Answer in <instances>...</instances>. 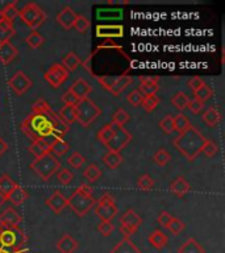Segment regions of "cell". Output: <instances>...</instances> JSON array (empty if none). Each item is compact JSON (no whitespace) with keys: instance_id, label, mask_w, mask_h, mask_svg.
I'll return each instance as SVG.
<instances>
[{"instance_id":"cell-38","label":"cell","mask_w":225,"mask_h":253,"mask_svg":"<svg viewBox=\"0 0 225 253\" xmlns=\"http://www.w3.org/2000/svg\"><path fill=\"white\" fill-rule=\"evenodd\" d=\"M69 149H70V145H69L65 140L58 138V140L51 145L50 152H49V153L53 154L54 157H61V156H63V154L66 153Z\"/></svg>"},{"instance_id":"cell-45","label":"cell","mask_w":225,"mask_h":253,"mask_svg":"<svg viewBox=\"0 0 225 253\" xmlns=\"http://www.w3.org/2000/svg\"><path fill=\"white\" fill-rule=\"evenodd\" d=\"M73 28L79 33H86L88 31V28H90V20L84 17V16H76Z\"/></svg>"},{"instance_id":"cell-44","label":"cell","mask_w":225,"mask_h":253,"mask_svg":"<svg viewBox=\"0 0 225 253\" xmlns=\"http://www.w3.org/2000/svg\"><path fill=\"white\" fill-rule=\"evenodd\" d=\"M170 158H171V156H170V153L167 152L166 149H159L157 150L155 153H154L153 156V160L154 162L157 164V165L159 166H165L169 164Z\"/></svg>"},{"instance_id":"cell-22","label":"cell","mask_w":225,"mask_h":253,"mask_svg":"<svg viewBox=\"0 0 225 253\" xmlns=\"http://www.w3.org/2000/svg\"><path fill=\"white\" fill-rule=\"evenodd\" d=\"M51 126H53V132L51 133L54 134L55 137L57 138H61V140H63V137H65V134L69 132V129H70V126H67L66 123L62 122L61 119H59L58 114H53V116H51Z\"/></svg>"},{"instance_id":"cell-46","label":"cell","mask_w":225,"mask_h":253,"mask_svg":"<svg viewBox=\"0 0 225 253\" xmlns=\"http://www.w3.org/2000/svg\"><path fill=\"white\" fill-rule=\"evenodd\" d=\"M137 187L144 190V191H149V190H151L154 187V179L150 177L149 174H144V175L138 178Z\"/></svg>"},{"instance_id":"cell-23","label":"cell","mask_w":225,"mask_h":253,"mask_svg":"<svg viewBox=\"0 0 225 253\" xmlns=\"http://www.w3.org/2000/svg\"><path fill=\"white\" fill-rule=\"evenodd\" d=\"M111 253H141L140 249L134 245V243L128 237H124L117 244L114 245Z\"/></svg>"},{"instance_id":"cell-25","label":"cell","mask_w":225,"mask_h":253,"mask_svg":"<svg viewBox=\"0 0 225 253\" xmlns=\"http://www.w3.org/2000/svg\"><path fill=\"white\" fill-rule=\"evenodd\" d=\"M149 243L155 249H162L165 248L167 243H169V237L166 236L161 229H155L154 232L149 235Z\"/></svg>"},{"instance_id":"cell-53","label":"cell","mask_w":225,"mask_h":253,"mask_svg":"<svg viewBox=\"0 0 225 253\" xmlns=\"http://www.w3.org/2000/svg\"><path fill=\"white\" fill-rule=\"evenodd\" d=\"M73 178H74V175H73V173L69 169H61L57 173V179L59 181V183H62L65 186L69 185L73 181Z\"/></svg>"},{"instance_id":"cell-58","label":"cell","mask_w":225,"mask_h":253,"mask_svg":"<svg viewBox=\"0 0 225 253\" xmlns=\"http://www.w3.org/2000/svg\"><path fill=\"white\" fill-rule=\"evenodd\" d=\"M203 84H205V82L200 78V77H193V78H191L188 81V87L193 91V92L196 90H199Z\"/></svg>"},{"instance_id":"cell-41","label":"cell","mask_w":225,"mask_h":253,"mask_svg":"<svg viewBox=\"0 0 225 253\" xmlns=\"http://www.w3.org/2000/svg\"><path fill=\"white\" fill-rule=\"evenodd\" d=\"M158 104H159V99H158L157 95H149V96H144L141 106L144 107L146 112H151L157 108Z\"/></svg>"},{"instance_id":"cell-1","label":"cell","mask_w":225,"mask_h":253,"mask_svg":"<svg viewBox=\"0 0 225 253\" xmlns=\"http://www.w3.org/2000/svg\"><path fill=\"white\" fill-rule=\"evenodd\" d=\"M205 141L207 138L201 134L200 130L191 126L185 132L178 134L174 138L173 144L183 157L187 158L188 161H192L201 153Z\"/></svg>"},{"instance_id":"cell-62","label":"cell","mask_w":225,"mask_h":253,"mask_svg":"<svg viewBox=\"0 0 225 253\" xmlns=\"http://www.w3.org/2000/svg\"><path fill=\"white\" fill-rule=\"evenodd\" d=\"M4 202H7V199H5V198H4L3 195L0 194V207H1V206L4 205Z\"/></svg>"},{"instance_id":"cell-33","label":"cell","mask_w":225,"mask_h":253,"mask_svg":"<svg viewBox=\"0 0 225 253\" xmlns=\"http://www.w3.org/2000/svg\"><path fill=\"white\" fill-rule=\"evenodd\" d=\"M103 162L106 164L107 168L110 169H116L120 164L122 162V156L121 153H117V152H107V154L103 157Z\"/></svg>"},{"instance_id":"cell-32","label":"cell","mask_w":225,"mask_h":253,"mask_svg":"<svg viewBox=\"0 0 225 253\" xmlns=\"http://www.w3.org/2000/svg\"><path fill=\"white\" fill-rule=\"evenodd\" d=\"M117 126H116V124H114V123H112V122H111L110 124H107V126H103L102 129L98 132V140H99V141L106 145L107 142L110 141L111 138H112V136H113V133H114V129H116Z\"/></svg>"},{"instance_id":"cell-3","label":"cell","mask_w":225,"mask_h":253,"mask_svg":"<svg viewBox=\"0 0 225 253\" xmlns=\"http://www.w3.org/2000/svg\"><path fill=\"white\" fill-rule=\"evenodd\" d=\"M28 237L20 227H0V251L8 253L27 252Z\"/></svg>"},{"instance_id":"cell-48","label":"cell","mask_w":225,"mask_h":253,"mask_svg":"<svg viewBox=\"0 0 225 253\" xmlns=\"http://www.w3.org/2000/svg\"><path fill=\"white\" fill-rule=\"evenodd\" d=\"M159 126L161 129L165 132L166 134H170L174 132V116L173 115H166L165 118L159 122Z\"/></svg>"},{"instance_id":"cell-54","label":"cell","mask_w":225,"mask_h":253,"mask_svg":"<svg viewBox=\"0 0 225 253\" xmlns=\"http://www.w3.org/2000/svg\"><path fill=\"white\" fill-rule=\"evenodd\" d=\"M114 225L112 224V221H102L98 225V231L102 233L103 236H110L111 233L113 232Z\"/></svg>"},{"instance_id":"cell-29","label":"cell","mask_w":225,"mask_h":253,"mask_svg":"<svg viewBox=\"0 0 225 253\" xmlns=\"http://www.w3.org/2000/svg\"><path fill=\"white\" fill-rule=\"evenodd\" d=\"M201 120L208 126H216L221 122V115L215 107H209L204 112V115L201 116Z\"/></svg>"},{"instance_id":"cell-12","label":"cell","mask_w":225,"mask_h":253,"mask_svg":"<svg viewBox=\"0 0 225 253\" xmlns=\"http://www.w3.org/2000/svg\"><path fill=\"white\" fill-rule=\"evenodd\" d=\"M8 86L16 95H23L32 87V81L28 75H25V73L19 70L8 81Z\"/></svg>"},{"instance_id":"cell-6","label":"cell","mask_w":225,"mask_h":253,"mask_svg":"<svg viewBox=\"0 0 225 253\" xmlns=\"http://www.w3.org/2000/svg\"><path fill=\"white\" fill-rule=\"evenodd\" d=\"M76 122L82 126H88L102 115V110L90 98L78 100L74 106Z\"/></svg>"},{"instance_id":"cell-17","label":"cell","mask_w":225,"mask_h":253,"mask_svg":"<svg viewBox=\"0 0 225 253\" xmlns=\"http://www.w3.org/2000/svg\"><path fill=\"white\" fill-rule=\"evenodd\" d=\"M57 249L59 253H74L78 249V241L75 240L71 235H63L58 241H57Z\"/></svg>"},{"instance_id":"cell-49","label":"cell","mask_w":225,"mask_h":253,"mask_svg":"<svg viewBox=\"0 0 225 253\" xmlns=\"http://www.w3.org/2000/svg\"><path fill=\"white\" fill-rule=\"evenodd\" d=\"M185 223L181 220V219H178V217H174L171 219V221L167 225V229H169L170 232L173 233V235H179L181 232H183V229H185Z\"/></svg>"},{"instance_id":"cell-9","label":"cell","mask_w":225,"mask_h":253,"mask_svg":"<svg viewBox=\"0 0 225 253\" xmlns=\"http://www.w3.org/2000/svg\"><path fill=\"white\" fill-rule=\"evenodd\" d=\"M95 213L102 221H111L117 215V207L114 205V198L110 193L103 194L95 203Z\"/></svg>"},{"instance_id":"cell-28","label":"cell","mask_w":225,"mask_h":253,"mask_svg":"<svg viewBox=\"0 0 225 253\" xmlns=\"http://www.w3.org/2000/svg\"><path fill=\"white\" fill-rule=\"evenodd\" d=\"M15 36V28L7 20L0 19V43L8 42Z\"/></svg>"},{"instance_id":"cell-56","label":"cell","mask_w":225,"mask_h":253,"mask_svg":"<svg viewBox=\"0 0 225 253\" xmlns=\"http://www.w3.org/2000/svg\"><path fill=\"white\" fill-rule=\"evenodd\" d=\"M203 107H204V104H203V103L199 102L197 99L193 98L192 100H189L188 102V107H187V108H188V110L191 111L193 115H196V114H199L201 110H203Z\"/></svg>"},{"instance_id":"cell-34","label":"cell","mask_w":225,"mask_h":253,"mask_svg":"<svg viewBox=\"0 0 225 253\" xmlns=\"http://www.w3.org/2000/svg\"><path fill=\"white\" fill-rule=\"evenodd\" d=\"M59 119L65 122L67 126H70L74 122H76V118H75V108L74 106H63L58 112Z\"/></svg>"},{"instance_id":"cell-59","label":"cell","mask_w":225,"mask_h":253,"mask_svg":"<svg viewBox=\"0 0 225 253\" xmlns=\"http://www.w3.org/2000/svg\"><path fill=\"white\" fill-rule=\"evenodd\" d=\"M29 152L35 156V158H38L41 157L42 154H45V152L39 148V145L36 141H32L31 146H29Z\"/></svg>"},{"instance_id":"cell-55","label":"cell","mask_w":225,"mask_h":253,"mask_svg":"<svg viewBox=\"0 0 225 253\" xmlns=\"http://www.w3.org/2000/svg\"><path fill=\"white\" fill-rule=\"evenodd\" d=\"M61 100H62L65 106H75V104L78 103V99L75 98V95L73 94L70 90H67L66 92L62 95Z\"/></svg>"},{"instance_id":"cell-15","label":"cell","mask_w":225,"mask_h":253,"mask_svg":"<svg viewBox=\"0 0 225 253\" xmlns=\"http://www.w3.org/2000/svg\"><path fill=\"white\" fill-rule=\"evenodd\" d=\"M144 96L149 95H155L159 90L158 86V78H151V77H140V86L137 88Z\"/></svg>"},{"instance_id":"cell-20","label":"cell","mask_w":225,"mask_h":253,"mask_svg":"<svg viewBox=\"0 0 225 253\" xmlns=\"http://www.w3.org/2000/svg\"><path fill=\"white\" fill-rule=\"evenodd\" d=\"M55 19L65 29H71L75 23V19H76V13L73 11V8L66 7L59 12Z\"/></svg>"},{"instance_id":"cell-14","label":"cell","mask_w":225,"mask_h":253,"mask_svg":"<svg viewBox=\"0 0 225 253\" xmlns=\"http://www.w3.org/2000/svg\"><path fill=\"white\" fill-rule=\"evenodd\" d=\"M45 203L54 213H61L67 207V198L61 191H54Z\"/></svg>"},{"instance_id":"cell-11","label":"cell","mask_w":225,"mask_h":253,"mask_svg":"<svg viewBox=\"0 0 225 253\" xmlns=\"http://www.w3.org/2000/svg\"><path fill=\"white\" fill-rule=\"evenodd\" d=\"M43 78L51 87L58 88L67 78H69V71L62 66V63H54L51 65L43 74Z\"/></svg>"},{"instance_id":"cell-21","label":"cell","mask_w":225,"mask_h":253,"mask_svg":"<svg viewBox=\"0 0 225 253\" xmlns=\"http://www.w3.org/2000/svg\"><path fill=\"white\" fill-rule=\"evenodd\" d=\"M120 221H121V225H125V227H129V228L137 231L138 227L142 224V217L134 210L130 209L122 215Z\"/></svg>"},{"instance_id":"cell-60","label":"cell","mask_w":225,"mask_h":253,"mask_svg":"<svg viewBox=\"0 0 225 253\" xmlns=\"http://www.w3.org/2000/svg\"><path fill=\"white\" fill-rule=\"evenodd\" d=\"M120 232H121L122 235H124V237H128V239H129V237L132 236L133 233L137 232V231H134V229L129 228V227H125V225L120 224Z\"/></svg>"},{"instance_id":"cell-27","label":"cell","mask_w":225,"mask_h":253,"mask_svg":"<svg viewBox=\"0 0 225 253\" xmlns=\"http://www.w3.org/2000/svg\"><path fill=\"white\" fill-rule=\"evenodd\" d=\"M178 253H204V248H203L193 237H188V239L179 247Z\"/></svg>"},{"instance_id":"cell-43","label":"cell","mask_w":225,"mask_h":253,"mask_svg":"<svg viewBox=\"0 0 225 253\" xmlns=\"http://www.w3.org/2000/svg\"><path fill=\"white\" fill-rule=\"evenodd\" d=\"M128 122H129V115H128V112L125 110H122V108H118L113 114V116H112V123H114L118 126H122Z\"/></svg>"},{"instance_id":"cell-8","label":"cell","mask_w":225,"mask_h":253,"mask_svg":"<svg viewBox=\"0 0 225 253\" xmlns=\"http://www.w3.org/2000/svg\"><path fill=\"white\" fill-rule=\"evenodd\" d=\"M98 82L102 84L107 91H110L111 95L118 96L122 91L125 90L126 87L132 84L133 78L130 75H120V77H108V75H103V77H96Z\"/></svg>"},{"instance_id":"cell-10","label":"cell","mask_w":225,"mask_h":253,"mask_svg":"<svg viewBox=\"0 0 225 253\" xmlns=\"http://www.w3.org/2000/svg\"><path fill=\"white\" fill-rule=\"evenodd\" d=\"M130 141H132V134L124 126H117L114 129L113 136H112L110 141L107 142L106 146L110 152H117V153H120Z\"/></svg>"},{"instance_id":"cell-57","label":"cell","mask_w":225,"mask_h":253,"mask_svg":"<svg viewBox=\"0 0 225 253\" xmlns=\"http://www.w3.org/2000/svg\"><path fill=\"white\" fill-rule=\"evenodd\" d=\"M171 219H173V216L170 215L167 211H162L159 215H158V224L162 225V227H165V228H167V225H169V223L171 221Z\"/></svg>"},{"instance_id":"cell-16","label":"cell","mask_w":225,"mask_h":253,"mask_svg":"<svg viewBox=\"0 0 225 253\" xmlns=\"http://www.w3.org/2000/svg\"><path fill=\"white\" fill-rule=\"evenodd\" d=\"M69 90L75 95V98L78 99V100H82V99H87L88 98V95L91 94V91H92V87L91 84H88V82H86L83 78L76 79Z\"/></svg>"},{"instance_id":"cell-47","label":"cell","mask_w":225,"mask_h":253,"mask_svg":"<svg viewBox=\"0 0 225 253\" xmlns=\"http://www.w3.org/2000/svg\"><path fill=\"white\" fill-rule=\"evenodd\" d=\"M67 162H69V165L73 166L74 169H80V168L84 165L86 158L83 157L82 154L79 153V152H74V153L71 154L70 157L67 158Z\"/></svg>"},{"instance_id":"cell-35","label":"cell","mask_w":225,"mask_h":253,"mask_svg":"<svg viewBox=\"0 0 225 253\" xmlns=\"http://www.w3.org/2000/svg\"><path fill=\"white\" fill-rule=\"evenodd\" d=\"M83 177L86 178L90 183H94V182H96L99 178L102 177V169H100L98 165L91 164V165L87 166L86 169H84V171H83Z\"/></svg>"},{"instance_id":"cell-31","label":"cell","mask_w":225,"mask_h":253,"mask_svg":"<svg viewBox=\"0 0 225 253\" xmlns=\"http://www.w3.org/2000/svg\"><path fill=\"white\" fill-rule=\"evenodd\" d=\"M80 63H82L80 58H79L78 55L75 54V53H73V51L67 53L62 59V66L65 67L69 73H70V71L76 70Z\"/></svg>"},{"instance_id":"cell-50","label":"cell","mask_w":225,"mask_h":253,"mask_svg":"<svg viewBox=\"0 0 225 253\" xmlns=\"http://www.w3.org/2000/svg\"><path fill=\"white\" fill-rule=\"evenodd\" d=\"M51 108L49 106V103L46 100H43V99H38V100H36L33 103V106H32V112H37V114H46L49 112Z\"/></svg>"},{"instance_id":"cell-13","label":"cell","mask_w":225,"mask_h":253,"mask_svg":"<svg viewBox=\"0 0 225 253\" xmlns=\"http://www.w3.org/2000/svg\"><path fill=\"white\" fill-rule=\"evenodd\" d=\"M23 220V217L15 209L8 207L5 211L0 213V227L3 228H12V227H19Z\"/></svg>"},{"instance_id":"cell-36","label":"cell","mask_w":225,"mask_h":253,"mask_svg":"<svg viewBox=\"0 0 225 253\" xmlns=\"http://www.w3.org/2000/svg\"><path fill=\"white\" fill-rule=\"evenodd\" d=\"M17 16H19V9L16 7V3L7 4V5L0 11V19L7 20L9 23H13V20H15Z\"/></svg>"},{"instance_id":"cell-4","label":"cell","mask_w":225,"mask_h":253,"mask_svg":"<svg viewBox=\"0 0 225 253\" xmlns=\"http://www.w3.org/2000/svg\"><path fill=\"white\" fill-rule=\"evenodd\" d=\"M95 203H96V199L92 195V189L87 183L79 186L67 199V206L80 217L87 215L88 211L94 207Z\"/></svg>"},{"instance_id":"cell-37","label":"cell","mask_w":225,"mask_h":253,"mask_svg":"<svg viewBox=\"0 0 225 253\" xmlns=\"http://www.w3.org/2000/svg\"><path fill=\"white\" fill-rule=\"evenodd\" d=\"M191 126L188 118L183 114H178L177 116H174V130H177L178 133L185 132L187 128Z\"/></svg>"},{"instance_id":"cell-52","label":"cell","mask_w":225,"mask_h":253,"mask_svg":"<svg viewBox=\"0 0 225 253\" xmlns=\"http://www.w3.org/2000/svg\"><path fill=\"white\" fill-rule=\"evenodd\" d=\"M217 152H219V146L211 140H207L203 149H201V153H204L207 157H215V154H217Z\"/></svg>"},{"instance_id":"cell-40","label":"cell","mask_w":225,"mask_h":253,"mask_svg":"<svg viewBox=\"0 0 225 253\" xmlns=\"http://www.w3.org/2000/svg\"><path fill=\"white\" fill-rule=\"evenodd\" d=\"M212 90H211V87H209L208 84H203L199 90H196L193 92L195 99H197V100L203 103V104H204L207 100H209V99L212 98Z\"/></svg>"},{"instance_id":"cell-63","label":"cell","mask_w":225,"mask_h":253,"mask_svg":"<svg viewBox=\"0 0 225 253\" xmlns=\"http://www.w3.org/2000/svg\"><path fill=\"white\" fill-rule=\"evenodd\" d=\"M0 253H8V252H4V251H0ZM20 253H27V252H20Z\"/></svg>"},{"instance_id":"cell-19","label":"cell","mask_w":225,"mask_h":253,"mask_svg":"<svg viewBox=\"0 0 225 253\" xmlns=\"http://www.w3.org/2000/svg\"><path fill=\"white\" fill-rule=\"evenodd\" d=\"M17 54H19L17 47L13 46L9 41L0 43V62L1 63H4V65L11 63L17 57Z\"/></svg>"},{"instance_id":"cell-7","label":"cell","mask_w":225,"mask_h":253,"mask_svg":"<svg viewBox=\"0 0 225 253\" xmlns=\"http://www.w3.org/2000/svg\"><path fill=\"white\" fill-rule=\"evenodd\" d=\"M19 16L23 20V23L33 31H36L46 21V15L36 3L27 4L21 11H19Z\"/></svg>"},{"instance_id":"cell-39","label":"cell","mask_w":225,"mask_h":253,"mask_svg":"<svg viewBox=\"0 0 225 253\" xmlns=\"http://www.w3.org/2000/svg\"><path fill=\"white\" fill-rule=\"evenodd\" d=\"M188 102H189L188 96H187L185 92H177V94L174 95L173 98H171L173 106H175V108L179 111H185L186 108L188 107Z\"/></svg>"},{"instance_id":"cell-5","label":"cell","mask_w":225,"mask_h":253,"mask_svg":"<svg viewBox=\"0 0 225 253\" xmlns=\"http://www.w3.org/2000/svg\"><path fill=\"white\" fill-rule=\"evenodd\" d=\"M31 169L38 175L42 181H49L51 175H54L61 169V162L51 153H45L41 157L35 158L31 164Z\"/></svg>"},{"instance_id":"cell-18","label":"cell","mask_w":225,"mask_h":253,"mask_svg":"<svg viewBox=\"0 0 225 253\" xmlns=\"http://www.w3.org/2000/svg\"><path fill=\"white\" fill-rule=\"evenodd\" d=\"M124 35V28L121 25H98L96 28V36L98 37H122Z\"/></svg>"},{"instance_id":"cell-2","label":"cell","mask_w":225,"mask_h":253,"mask_svg":"<svg viewBox=\"0 0 225 253\" xmlns=\"http://www.w3.org/2000/svg\"><path fill=\"white\" fill-rule=\"evenodd\" d=\"M54 114V111L50 110L46 114H37L32 112L24 119L21 123V130L25 136L31 138L32 141L39 140V138L49 136L53 132L51 126V116Z\"/></svg>"},{"instance_id":"cell-42","label":"cell","mask_w":225,"mask_h":253,"mask_svg":"<svg viewBox=\"0 0 225 253\" xmlns=\"http://www.w3.org/2000/svg\"><path fill=\"white\" fill-rule=\"evenodd\" d=\"M25 41H27V43L32 47V49H38V47L43 43V37L39 35L37 31H33L31 35L25 39Z\"/></svg>"},{"instance_id":"cell-61","label":"cell","mask_w":225,"mask_h":253,"mask_svg":"<svg viewBox=\"0 0 225 253\" xmlns=\"http://www.w3.org/2000/svg\"><path fill=\"white\" fill-rule=\"evenodd\" d=\"M7 150H8V144L4 141L3 138L0 137V157H1V156H3V154L5 153Z\"/></svg>"},{"instance_id":"cell-24","label":"cell","mask_w":225,"mask_h":253,"mask_svg":"<svg viewBox=\"0 0 225 253\" xmlns=\"http://www.w3.org/2000/svg\"><path fill=\"white\" fill-rule=\"evenodd\" d=\"M170 190L173 191L178 198L186 197L189 191V183L183 177H178L175 181L170 185Z\"/></svg>"},{"instance_id":"cell-30","label":"cell","mask_w":225,"mask_h":253,"mask_svg":"<svg viewBox=\"0 0 225 253\" xmlns=\"http://www.w3.org/2000/svg\"><path fill=\"white\" fill-rule=\"evenodd\" d=\"M16 186H17V183H16L9 175H7V174H4V175L0 177V194H1L5 199H7L8 195L13 191V189H15Z\"/></svg>"},{"instance_id":"cell-26","label":"cell","mask_w":225,"mask_h":253,"mask_svg":"<svg viewBox=\"0 0 225 253\" xmlns=\"http://www.w3.org/2000/svg\"><path fill=\"white\" fill-rule=\"evenodd\" d=\"M28 199V193L27 190L24 189L23 186L17 185L13 189V191H12L9 195H8L7 201H9L13 206H20L23 205L24 202L27 201Z\"/></svg>"},{"instance_id":"cell-51","label":"cell","mask_w":225,"mask_h":253,"mask_svg":"<svg viewBox=\"0 0 225 253\" xmlns=\"http://www.w3.org/2000/svg\"><path fill=\"white\" fill-rule=\"evenodd\" d=\"M126 100H128V103H129L130 106L138 107L142 104L144 95H142L138 90H133L132 92H129V94H128V96H126Z\"/></svg>"}]
</instances>
